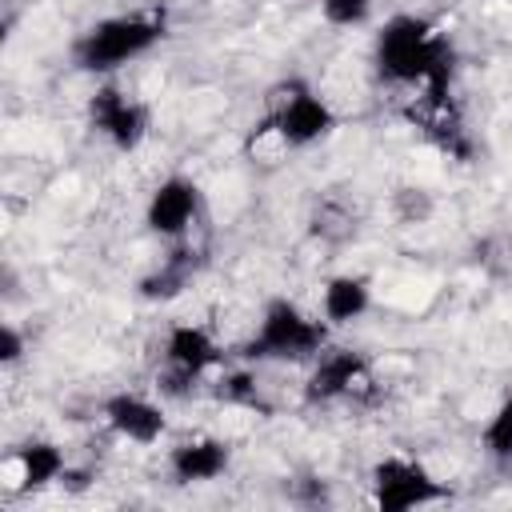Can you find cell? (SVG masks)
Returning <instances> with one entry per match:
<instances>
[{
  "label": "cell",
  "instance_id": "cell-16",
  "mask_svg": "<svg viewBox=\"0 0 512 512\" xmlns=\"http://www.w3.org/2000/svg\"><path fill=\"white\" fill-rule=\"evenodd\" d=\"M20 356H24V336H20L16 324H4L0 328V360L4 364H16Z\"/></svg>",
  "mask_w": 512,
  "mask_h": 512
},
{
  "label": "cell",
  "instance_id": "cell-13",
  "mask_svg": "<svg viewBox=\"0 0 512 512\" xmlns=\"http://www.w3.org/2000/svg\"><path fill=\"white\" fill-rule=\"evenodd\" d=\"M68 472V460H64V448L52 444V440H28L16 448V488L20 492H40L56 480H64Z\"/></svg>",
  "mask_w": 512,
  "mask_h": 512
},
{
  "label": "cell",
  "instance_id": "cell-7",
  "mask_svg": "<svg viewBox=\"0 0 512 512\" xmlns=\"http://www.w3.org/2000/svg\"><path fill=\"white\" fill-rule=\"evenodd\" d=\"M200 208H204L200 184L184 172H172L152 188V196L144 204V224L160 240H184L192 232V224L200 220Z\"/></svg>",
  "mask_w": 512,
  "mask_h": 512
},
{
  "label": "cell",
  "instance_id": "cell-10",
  "mask_svg": "<svg viewBox=\"0 0 512 512\" xmlns=\"http://www.w3.org/2000/svg\"><path fill=\"white\" fill-rule=\"evenodd\" d=\"M104 424H108L120 440L140 444V448L156 444V440L168 432L164 408H160L156 400L140 396V392H116V396H108V400H104Z\"/></svg>",
  "mask_w": 512,
  "mask_h": 512
},
{
  "label": "cell",
  "instance_id": "cell-8",
  "mask_svg": "<svg viewBox=\"0 0 512 512\" xmlns=\"http://www.w3.org/2000/svg\"><path fill=\"white\" fill-rule=\"evenodd\" d=\"M224 360L220 344L200 324H172L164 332V384L172 392L200 384L216 364Z\"/></svg>",
  "mask_w": 512,
  "mask_h": 512
},
{
  "label": "cell",
  "instance_id": "cell-15",
  "mask_svg": "<svg viewBox=\"0 0 512 512\" xmlns=\"http://www.w3.org/2000/svg\"><path fill=\"white\" fill-rule=\"evenodd\" d=\"M376 0H320V16L332 28H360L372 20Z\"/></svg>",
  "mask_w": 512,
  "mask_h": 512
},
{
  "label": "cell",
  "instance_id": "cell-9",
  "mask_svg": "<svg viewBox=\"0 0 512 512\" xmlns=\"http://www.w3.org/2000/svg\"><path fill=\"white\" fill-rule=\"evenodd\" d=\"M368 356L360 348H324L304 380V400L308 404H332L348 392H356L368 380Z\"/></svg>",
  "mask_w": 512,
  "mask_h": 512
},
{
  "label": "cell",
  "instance_id": "cell-4",
  "mask_svg": "<svg viewBox=\"0 0 512 512\" xmlns=\"http://www.w3.org/2000/svg\"><path fill=\"white\" fill-rule=\"evenodd\" d=\"M336 128V112L332 104L304 80H288L280 88V96L272 100L264 124L256 132H276L284 148H308L316 140H324Z\"/></svg>",
  "mask_w": 512,
  "mask_h": 512
},
{
  "label": "cell",
  "instance_id": "cell-14",
  "mask_svg": "<svg viewBox=\"0 0 512 512\" xmlns=\"http://www.w3.org/2000/svg\"><path fill=\"white\" fill-rule=\"evenodd\" d=\"M480 444H484V452H488L492 460L512 464V396H504V400L492 408L488 424L480 428Z\"/></svg>",
  "mask_w": 512,
  "mask_h": 512
},
{
  "label": "cell",
  "instance_id": "cell-2",
  "mask_svg": "<svg viewBox=\"0 0 512 512\" xmlns=\"http://www.w3.org/2000/svg\"><path fill=\"white\" fill-rule=\"evenodd\" d=\"M164 32H168V16L160 8L104 16L72 40V64L92 76H112L124 64L148 56L164 40Z\"/></svg>",
  "mask_w": 512,
  "mask_h": 512
},
{
  "label": "cell",
  "instance_id": "cell-6",
  "mask_svg": "<svg viewBox=\"0 0 512 512\" xmlns=\"http://www.w3.org/2000/svg\"><path fill=\"white\" fill-rule=\"evenodd\" d=\"M88 124L116 148V152H136L148 140V104H140L136 96H128L116 84H100L88 100Z\"/></svg>",
  "mask_w": 512,
  "mask_h": 512
},
{
  "label": "cell",
  "instance_id": "cell-1",
  "mask_svg": "<svg viewBox=\"0 0 512 512\" xmlns=\"http://www.w3.org/2000/svg\"><path fill=\"white\" fill-rule=\"evenodd\" d=\"M376 72L424 96H452V44L432 20L400 12L376 36Z\"/></svg>",
  "mask_w": 512,
  "mask_h": 512
},
{
  "label": "cell",
  "instance_id": "cell-5",
  "mask_svg": "<svg viewBox=\"0 0 512 512\" xmlns=\"http://www.w3.org/2000/svg\"><path fill=\"white\" fill-rule=\"evenodd\" d=\"M440 496H444L440 480L412 456H384L372 468V500L384 512H408V508L432 504Z\"/></svg>",
  "mask_w": 512,
  "mask_h": 512
},
{
  "label": "cell",
  "instance_id": "cell-11",
  "mask_svg": "<svg viewBox=\"0 0 512 512\" xmlns=\"http://www.w3.org/2000/svg\"><path fill=\"white\" fill-rule=\"evenodd\" d=\"M232 464V448L220 436H192L168 448V476L176 484H208L220 480Z\"/></svg>",
  "mask_w": 512,
  "mask_h": 512
},
{
  "label": "cell",
  "instance_id": "cell-3",
  "mask_svg": "<svg viewBox=\"0 0 512 512\" xmlns=\"http://www.w3.org/2000/svg\"><path fill=\"white\" fill-rule=\"evenodd\" d=\"M328 348V320L308 316L296 300L276 296L264 304L256 332L244 340V360H308Z\"/></svg>",
  "mask_w": 512,
  "mask_h": 512
},
{
  "label": "cell",
  "instance_id": "cell-12",
  "mask_svg": "<svg viewBox=\"0 0 512 512\" xmlns=\"http://www.w3.org/2000/svg\"><path fill=\"white\" fill-rule=\"evenodd\" d=\"M372 308V284L356 272H340V276H328L324 280V292H320V316L328 324H352L360 320L364 312Z\"/></svg>",
  "mask_w": 512,
  "mask_h": 512
}]
</instances>
